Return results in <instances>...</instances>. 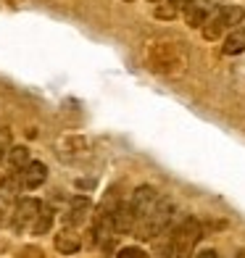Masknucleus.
<instances>
[{
  "label": "nucleus",
  "instance_id": "f257e3e1",
  "mask_svg": "<svg viewBox=\"0 0 245 258\" xmlns=\"http://www.w3.org/2000/svg\"><path fill=\"white\" fill-rule=\"evenodd\" d=\"M148 66L156 74L177 77L188 66V53H185L179 42H158L148 50Z\"/></svg>",
  "mask_w": 245,
  "mask_h": 258
},
{
  "label": "nucleus",
  "instance_id": "f03ea898",
  "mask_svg": "<svg viewBox=\"0 0 245 258\" xmlns=\"http://www.w3.org/2000/svg\"><path fill=\"white\" fill-rule=\"evenodd\" d=\"M171 201L169 198H158V203L148 211V214L137 221L135 234L140 240H156L158 234H163V229L169 227V219H171Z\"/></svg>",
  "mask_w": 245,
  "mask_h": 258
},
{
  "label": "nucleus",
  "instance_id": "7ed1b4c3",
  "mask_svg": "<svg viewBox=\"0 0 245 258\" xmlns=\"http://www.w3.org/2000/svg\"><path fill=\"white\" fill-rule=\"evenodd\" d=\"M203 237V227L198 219H185L182 224L174 229L171 242H174V255L177 258H190L195 253V245Z\"/></svg>",
  "mask_w": 245,
  "mask_h": 258
},
{
  "label": "nucleus",
  "instance_id": "20e7f679",
  "mask_svg": "<svg viewBox=\"0 0 245 258\" xmlns=\"http://www.w3.org/2000/svg\"><path fill=\"white\" fill-rule=\"evenodd\" d=\"M42 203L37 198H21L16 203V211H14V229L16 232H24V229H32L34 219H37Z\"/></svg>",
  "mask_w": 245,
  "mask_h": 258
},
{
  "label": "nucleus",
  "instance_id": "39448f33",
  "mask_svg": "<svg viewBox=\"0 0 245 258\" xmlns=\"http://www.w3.org/2000/svg\"><path fill=\"white\" fill-rule=\"evenodd\" d=\"M156 203H158V192H156V187H150V184H140L137 190L132 192V198H130V206L135 211L137 221L143 219Z\"/></svg>",
  "mask_w": 245,
  "mask_h": 258
},
{
  "label": "nucleus",
  "instance_id": "423d86ee",
  "mask_svg": "<svg viewBox=\"0 0 245 258\" xmlns=\"http://www.w3.org/2000/svg\"><path fill=\"white\" fill-rule=\"evenodd\" d=\"M53 245H55V250H58V253L72 255V253H77V250L82 248V237H79V234H77L72 227H66V229H61V232L55 234Z\"/></svg>",
  "mask_w": 245,
  "mask_h": 258
},
{
  "label": "nucleus",
  "instance_id": "0eeeda50",
  "mask_svg": "<svg viewBox=\"0 0 245 258\" xmlns=\"http://www.w3.org/2000/svg\"><path fill=\"white\" fill-rule=\"evenodd\" d=\"M45 179H48V166H45L42 161H32L29 166L21 171V182H24L27 190H34V187H40Z\"/></svg>",
  "mask_w": 245,
  "mask_h": 258
},
{
  "label": "nucleus",
  "instance_id": "6e6552de",
  "mask_svg": "<svg viewBox=\"0 0 245 258\" xmlns=\"http://www.w3.org/2000/svg\"><path fill=\"white\" fill-rule=\"evenodd\" d=\"M87 216H90V201L87 198H74L69 214L64 216V221H66V227H79V224L87 221Z\"/></svg>",
  "mask_w": 245,
  "mask_h": 258
},
{
  "label": "nucleus",
  "instance_id": "1a4fd4ad",
  "mask_svg": "<svg viewBox=\"0 0 245 258\" xmlns=\"http://www.w3.org/2000/svg\"><path fill=\"white\" fill-rule=\"evenodd\" d=\"M208 19V6L206 0H193V3L185 6V21H188V27H203Z\"/></svg>",
  "mask_w": 245,
  "mask_h": 258
},
{
  "label": "nucleus",
  "instance_id": "9d476101",
  "mask_svg": "<svg viewBox=\"0 0 245 258\" xmlns=\"http://www.w3.org/2000/svg\"><path fill=\"white\" fill-rule=\"evenodd\" d=\"M201 29H203V37H206L208 42H214V40H219V37H221V32H224L227 27H224V21H221L219 11H214V14L206 19V24H203Z\"/></svg>",
  "mask_w": 245,
  "mask_h": 258
},
{
  "label": "nucleus",
  "instance_id": "9b49d317",
  "mask_svg": "<svg viewBox=\"0 0 245 258\" xmlns=\"http://www.w3.org/2000/svg\"><path fill=\"white\" fill-rule=\"evenodd\" d=\"M245 50V27H237V29H232L227 34V40H224V53L227 55H237Z\"/></svg>",
  "mask_w": 245,
  "mask_h": 258
},
{
  "label": "nucleus",
  "instance_id": "f8f14e48",
  "mask_svg": "<svg viewBox=\"0 0 245 258\" xmlns=\"http://www.w3.org/2000/svg\"><path fill=\"white\" fill-rule=\"evenodd\" d=\"M216 11H219V16H221V21H224L227 29H237V24H240L242 16H245V11L240 6H221Z\"/></svg>",
  "mask_w": 245,
  "mask_h": 258
},
{
  "label": "nucleus",
  "instance_id": "ddd939ff",
  "mask_svg": "<svg viewBox=\"0 0 245 258\" xmlns=\"http://www.w3.org/2000/svg\"><path fill=\"white\" fill-rule=\"evenodd\" d=\"M53 216L55 214L50 211V206H42L37 219H34V224H32V234H48L50 227H53Z\"/></svg>",
  "mask_w": 245,
  "mask_h": 258
},
{
  "label": "nucleus",
  "instance_id": "4468645a",
  "mask_svg": "<svg viewBox=\"0 0 245 258\" xmlns=\"http://www.w3.org/2000/svg\"><path fill=\"white\" fill-rule=\"evenodd\" d=\"M8 163H11V169L14 171H24L29 166V150L27 148H11L8 150Z\"/></svg>",
  "mask_w": 245,
  "mask_h": 258
},
{
  "label": "nucleus",
  "instance_id": "2eb2a0df",
  "mask_svg": "<svg viewBox=\"0 0 245 258\" xmlns=\"http://www.w3.org/2000/svg\"><path fill=\"white\" fill-rule=\"evenodd\" d=\"M179 8H182V6H177L174 0H163V3L156 6V16H158V19H174V16L179 14Z\"/></svg>",
  "mask_w": 245,
  "mask_h": 258
},
{
  "label": "nucleus",
  "instance_id": "dca6fc26",
  "mask_svg": "<svg viewBox=\"0 0 245 258\" xmlns=\"http://www.w3.org/2000/svg\"><path fill=\"white\" fill-rule=\"evenodd\" d=\"M14 211H16V206H11L8 201L0 203V229L8 227V224H14Z\"/></svg>",
  "mask_w": 245,
  "mask_h": 258
},
{
  "label": "nucleus",
  "instance_id": "f3484780",
  "mask_svg": "<svg viewBox=\"0 0 245 258\" xmlns=\"http://www.w3.org/2000/svg\"><path fill=\"white\" fill-rule=\"evenodd\" d=\"M116 258H150V255H148L143 248H135V245H130V248H121Z\"/></svg>",
  "mask_w": 245,
  "mask_h": 258
},
{
  "label": "nucleus",
  "instance_id": "a211bd4d",
  "mask_svg": "<svg viewBox=\"0 0 245 258\" xmlns=\"http://www.w3.org/2000/svg\"><path fill=\"white\" fill-rule=\"evenodd\" d=\"M19 258H45V253H42V248H37V245H24Z\"/></svg>",
  "mask_w": 245,
  "mask_h": 258
},
{
  "label": "nucleus",
  "instance_id": "6ab92c4d",
  "mask_svg": "<svg viewBox=\"0 0 245 258\" xmlns=\"http://www.w3.org/2000/svg\"><path fill=\"white\" fill-rule=\"evenodd\" d=\"M195 258H219V253L216 250H203V253H198Z\"/></svg>",
  "mask_w": 245,
  "mask_h": 258
},
{
  "label": "nucleus",
  "instance_id": "aec40b11",
  "mask_svg": "<svg viewBox=\"0 0 245 258\" xmlns=\"http://www.w3.org/2000/svg\"><path fill=\"white\" fill-rule=\"evenodd\" d=\"M174 3H177V6H182V8H185V6H188V3H193V0H174Z\"/></svg>",
  "mask_w": 245,
  "mask_h": 258
},
{
  "label": "nucleus",
  "instance_id": "412c9836",
  "mask_svg": "<svg viewBox=\"0 0 245 258\" xmlns=\"http://www.w3.org/2000/svg\"><path fill=\"white\" fill-rule=\"evenodd\" d=\"M150 3H163V0H150Z\"/></svg>",
  "mask_w": 245,
  "mask_h": 258
},
{
  "label": "nucleus",
  "instance_id": "4be33fe9",
  "mask_svg": "<svg viewBox=\"0 0 245 258\" xmlns=\"http://www.w3.org/2000/svg\"><path fill=\"white\" fill-rule=\"evenodd\" d=\"M127 3H132V0H127Z\"/></svg>",
  "mask_w": 245,
  "mask_h": 258
}]
</instances>
